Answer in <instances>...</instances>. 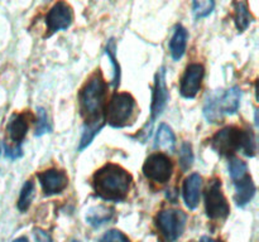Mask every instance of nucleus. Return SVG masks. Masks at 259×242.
Here are the masks:
<instances>
[{"mask_svg": "<svg viewBox=\"0 0 259 242\" xmlns=\"http://www.w3.org/2000/svg\"><path fill=\"white\" fill-rule=\"evenodd\" d=\"M131 180V175L121 166L108 164L99 169L94 175V188L100 198L119 202L128 194Z\"/></svg>", "mask_w": 259, "mask_h": 242, "instance_id": "f257e3e1", "label": "nucleus"}, {"mask_svg": "<svg viewBox=\"0 0 259 242\" xmlns=\"http://www.w3.org/2000/svg\"><path fill=\"white\" fill-rule=\"evenodd\" d=\"M105 82L100 75H95L82 88L80 93L81 113L85 116L86 121L95 123L103 120L104 98H105Z\"/></svg>", "mask_w": 259, "mask_h": 242, "instance_id": "f03ea898", "label": "nucleus"}, {"mask_svg": "<svg viewBox=\"0 0 259 242\" xmlns=\"http://www.w3.org/2000/svg\"><path fill=\"white\" fill-rule=\"evenodd\" d=\"M136 108V101L129 93H115L106 108V123L113 128H123L128 124Z\"/></svg>", "mask_w": 259, "mask_h": 242, "instance_id": "7ed1b4c3", "label": "nucleus"}, {"mask_svg": "<svg viewBox=\"0 0 259 242\" xmlns=\"http://www.w3.org/2000/svg\"><path fill=\"white\" fill-rule=\"evenodd\" d=\"M206 214L211 219H224L229 214L230 207L222 192V183L219 179L210 182L205 193Z\"/></svg>", "mask_w": 259, "mask_h": 242, "instance_id": "20e7f679", "label": "nucleus"}, {"mask_svg": "<svg viewBox=\"0 0 259 242\" xmlns=\"http://www.w3.org/2000/svg\"><path fill=\"white\" fill-rule=\"evenodd\" d=\"M157 226L167 241L175 242L184 232L186 226V214L182 211L174 209L162 211L157 217Z\"/></svg>", "mask_w": 259, "mask_h": 242, "instance_id": "39448f33", "label": "nucleus"}, {"mask_svg": "<svg viewBox=\"0 0 259 242\" xmlns=\"http://www.w3.org/2000/svg\"><path fill=\"white\" fill-rule=\"evenodd\" d=\"M243 135H244V130L233 128V126L223 129L212 138V148L222 155H233L239 149H242Z\"/></svg>", "mask_w": 259, "mask_h": 242, "instance_id": "423d86ee", "label": "nucleus"}, {"mask_svg": "<svg viewBox=\"0 0 259 242\" xmlns=\"http://www.w3.org/2000/svg\"><path fill=\"white\" fill-rule=\"evenodd\" d=\"M73 20L72 8L63 0H58L46 15L47 37H51L58 30H66L71 27Z\"/></svg>", "mask_w": 259, "mask_h": 242, "instance_id": "0eeeda50", "label": "nucleus"}, {"mask_svg": "<svg viewBox=\"0 0 259 242\" xmlns=\"http://www.w3.org/2000/svg\"><path fill=\"white\" fill-rule=\"evenodd\" d=\"M143 174L151 180L166 183L172 174L171 160L164 154H152L144 163Z\"/></svg>", "mask_w": 259, "mask_h": 242, "instance_id": "6e6552de", "label": "nucleus"}, {"mask_svg": "<svg viewBox=\"0 0 259 242\" xmlns=\"http://www.w3.org/2000/svg\"><path fill=\"white\" fill-rule=\"evenodd\" d=\"M205 70L199 63H191L186 68L184 77L181 81V95L185 98H194L201 87L202 78H204Z\"/></svg>", "mask_w": 259, "mask_h": 242, "instance_id": "1a4fd4ad", "label": "nucleus"}, {"mask_svg": "<svg viewBox=\"0 0 259 242\" xmlns=\"http://www.w3.org/2000/svg\"><path fill=\"white\" fill-rule=\"evenodd\" d=\"M168 101V91L166 86V71L163 67L159 68L156 75V85H154L153 101H152V118L151 123L153 124L154 120L158 117L164 110Z\"/></svg>", "mask_w": 259, "mask_h": 242, "instance_id": "9d476101", "label": "nucleus"}, {"mask_svg": "<svg viewBox=\"0 0 259 242\" xmlns=\"http://www.w3.org/2000/svg\"><path fill=\"white\" fill-rule=\"evenodd\" d=\"M38 179L43 192L47 196L61 193L67 187L68 179L65 171L57 169H50L38 174Z\"/></svg>", "mask_w": 259, "mask_h": 242, "instance_id": "9b49d317", "label": "nucleus"}, {"mask_svg": "<svg viewBox=\"0 0 259 242\" xmlns=\"http://www.w3.org/2000/svg\"><path fill=\"white\" fill-rule=\"evenodd\" d=\"M240 90L239 87L229 88L225 93L222 95H214L215 102H217L218 110L223 115H233L238 111L240 105Z\"/></svg>", "mask_w": 259, "mask_h": 242, "instance_id": "f8f14e48", "label": "nucleus"}, {"mask_svg": "<svg viewBox=\"0 0 259 242\" xmlns=\"http://www.w3.org/2000/svg\"><path fill=\"white\" fill-rule=\"evenodd\" d=\"M202 179L197 173L191 174L185 179L184 183V198L185 203L190 209H195L200 201V192H201Z\"/></svg>", "mask_w": 259, "mask_h": 242, "instance_id": "ddd939ff", "label": "nucleus"}, {"mask_svg": "<svg viewBox=\"0 0 259 242\" xmlns=\"http://www.w3.org/2000/svg\"><path fill=\"white\" fill-rule=\"evenodd\" d=\"M7 131L10 140L13 141V145L20 146V144L24 140L28 131V123L25 120L24 115H20V113L13 115L10 117L9 124H8Z\"/></svg>", "mask_w": 259, "mask_h": 242, "instance_id": "4468645a", "label": "nucleus"}, {"mask_svg": "<svg viewBox=\"0 0 259 242\" xmlns=\"http://www.w3.org/2000/svg\"><path fill=\"white\" fill-rule=\"evenodd\" d=\"M235 186V196L234 199L239 207H244L250 202L255 193V186L253 183L252 178L245 175L244 178L234 182Z\"/></svg>", "mask_w": 259, "mask_h": 242, "instance_id": "2eb2a0df", "label": "nucleus"}, {"mask_svg": "<svg viewBox=\"0 0 259 242\" xmlns=\"http://www.w3.org/2000/svg\"><path fill=\"white\" fill-rule=\"evenodd\" d=\"M187 38H189V33H187L186 28L182 27L181 24L177 25L171 38V42H169V52H171L172 58L175 60L181 59L182 55L185 54Z\"/></svg>", "mask_w": 259, "mask_h": 242, "instance_id": "dca6fc26", "label": "nucleus"}, {"mask_svg": "<svg viewBox=\"0 0 259 242\" xmlns=\"http://www.w3.org/2000/svg\"><path fill=\"white\" fill-rule=\"evenodd\" d=\"M253 20L249 7L245 0H235L234 2V23L238 32H244L249 27Z\"/></svg>", "mask_w": 259, "mask_h": 242, "instance_id": "f3484780", "label": "nucleus"}, {"mask_svg": "<svg viewBox=\"0 0 259 242\" xmlns=\"http://www.w3.org/2000/svg\"><path fill=\"white\" fill-rule=\"evenodd\" d=\"M156 141V146L166 151H174L175 146H176V138H175L174 131L166 124H161V126L158 128Z\"/></svg>", "mask_w": 259, "mask_h": 242, "instance_id": "a211bd4d", "label": "nucleus"}, {"mask_svg": "<svg viewBox=\"0 0 259 242\" xmlns=\"http://www.w3.org/2000/svg\"><path fill=\"white\" fill-rule=\"evenodd\" d=\"M113 217V211L110 208H106V207L99 206L95 208H91L90 211L86 214V221L88 223H90L91 226L99 227L101 224L106 223L109 219Z\"/></svg>", "mask_w": 259, "mask_h": 242, "instance_id": "6ab92c4d", "label": "nucleus"}, {"mask_svg": "<svg viewBox=\"0 0 259 242\" xmlns=\"http://www.w3.org/2000/svg\"><path fill=\"white\" fill-rule=\"evenodd\" d=\"M33 196H34V183L30 180L25 182L22 191H20L19 201H18V208H19V211L24 212L29 208L30 203H32Z\"/></svg>", "mask_w": 259, "mask_h": 242, "instance_id": "aec40b11", "label": "nucleus"}, {"mask_svg": "<svg viewBox=\"0 0 259 242\" xmlns=\"http://www.w3.org/2000/svg\"><path fill=\"white\" fill-rule=\"evenodd\" d=\"M104 123L103 120L95 121V123H89L86 125L85 131L82 133V138H81V143H80V150H83L85 148H88L90 145V143L93 141L94 136L101 130L103 128Z\"/></svg>", "mask_w": 259, "mask_h": 242, "instance_id": "412c9836", "label": "nucleus"}, {"mask_svg": "<svg viewBox=\"0 0 259 242\" xmlns=\"http://www.w3.org/2000/svg\"><path fill=\"white\" fill-rule=\"evenodd\" d=\"M194 14L197 19L209 17L215 8V0H192Z\"/></svg>", "mask_w": 259, "mask_h": 242, "instance_id": "4be33fe9", "label": "nucleus"}, {"mask_svg": "<svg viewBox=\"0 0 259 242\" xmlns=\"http://www.w3.org/2000/svg\"><path fill=\"white\" fill-rule=\"evenodd\" d=\"M247 171H248L247 164H245L243 160H240V159H232V160L229 161V173L234 182L244 178V176L247 175Z\"/></svg>", "mask_w": 259, "mask_h": 242, "instance_id": "5701e85b", "label": "nucleus"}, {"mask_svg": "<svg viewBox=\"0 0 259 242\" xmlns=\"http://www.w3.org/2000/svg\"><path fill=\"white\" fill-rule=\"evenodd\" d=\"M192 161H194V153H192L191 144L184 143L180 150V164L186 170L192 165Z\"/></svg>", "mask_w": 259, "mask_h": 242, "instance_id": "b1692460", "label": "nucleus"}, {"mask_svg": "<svg viewBox=\"0 0 259 242\" xmlns=\"http://www.w3.org/2000/svg\"><path fill=\"white\" fill-rule=\"evenodd\" d=\"M37 111H38V123H37V128H35V136H40L46 133H50L51 126H50V123H48V116L45 108L38 107Z\"/></svg>", "mask_w": 259, "mask_h": 242, "instance_id": "393cba45", "label": "nucleus"}, {"mask_svg": "<svg viewBox=\"0 0 259 242\" xmlns=\"http://www.w3.org/2000/svg\"><path fill=\"white\" fill-rule=\"evenodd\" d=\"M242 150L244 151L245 155L254 156V154H255V138H254V134H253L250 130H244V135H243Z\"/></svg>", "mask_w": 259, "mask_h": 242, "instance_id": "a878e982", "label": "nucleus"}, {"mask_svg": "<svg viewBox=\"0 0 259 242\" xmlns=\"http://www.w3.org/2000/svg\"><path fill=\"white\" fill-rule=\"evenodd\" d=\"M106 54H108L109 59H110V62L113 63L114 66V78H113V83L114 86H118L119 85V73H120V71H119V66H118V62H116V58H115V42H114V39H110V42H109L108 47H106Z\"/></svg>", "mask_w": 259, "mask_h": 242, "instance_id": "bb28decb", "label": "nucleus"}, {"mask_svg": "<svg viewBox=\"0 0 259 242\" xmlns=\"http://www.w3.org/2000/svg\"><path fill=\"white\" fill-rule=\"evenodd\" d=\"M100 242H131V241H129V238L123 233V232L118 231V229H111V231L106 232V233L101 237Z\"/></svg>", "mask_w": 259, "mask_h": 242, "instance_id": "cd10ccee", "label": "nucleus"}, {"mask_svg": "<svg viewBox=\"0 0 259 242\" xmlns=\"http://www.w3.org/2000/svg\"><path fill=\"white\" fill-rule=\"evenodd\" d=\"M34 238L37 242H52V237L40 228L34 229Z\"/></svg>", "mask_w": 259, "mask_h": 242, "instance_id": "c85d7f7f", "label": "nucleus"}, {"mask_svg": "<svg viewBox=\"0 0 259 242\" xmlns=\"http://www.w3.org/2000/svg\"><path fill=\"white\" fill-rule=\"evenodd\" d=\"M200 242H222V241H218V239L210 238V237H202L201 241H200Z\"/></svg>", "mask_w": 259, "mask_h": 242, "instance_id": "c756f323", "label": "nucleus"}, {"mask_svg": "<svg viewBox=\"0 0 259 242\" xmlns=\"http://www.w3.org/2000/svg\"><path fill=\"white\" fill-rule=\"evenodd\" d=\"M13 242H29V241H28V239L25 238V237H19V238L14 239V241H13Z\"/></svg>", "mask_w": 259, "mask_h": 242, "instance_id": "7c9ffc66", "label": "nucleus"}, {"mask_svg": "<svg viewBox=\"0 0 259 242\" xmlns=\"http://www.w3.org/2000/svg\"><path fill=\"white\" fill-rule=\"evenodd\" d=\"M73 242H80V241H73Z\"/></svg>", "mask_w": 259, "mask_h": 242, "instance_id": "2f4dec72", "label": "nucleus"}, {"mask_svg": "<svg viewBox=\"0 0 259 242\" xmlns=\"http://www.w3.org/2000/svg\"><path fill=\"white\" fill-rule=\"evenodd\" d=\"M0 151H2V149H0Z\"/></svg>", "mask_w": 259, "mask_h": 242, "instance_id": "473e14b6", "label": "nucleus"}]
</instances>
